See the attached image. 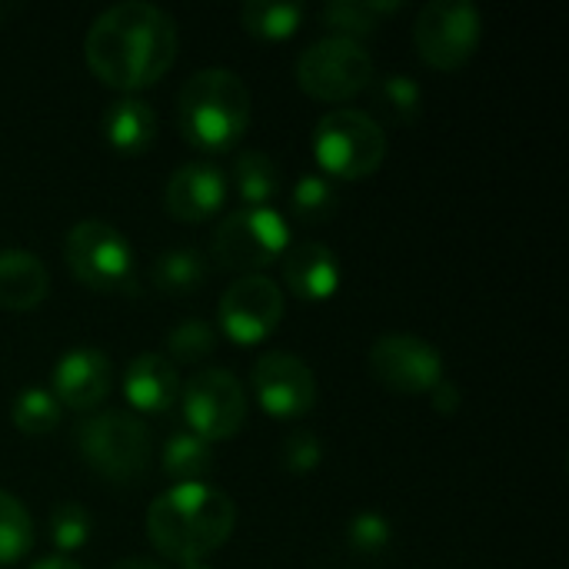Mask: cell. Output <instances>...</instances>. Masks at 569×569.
Masks as SVG:
<instances>
[{
  "label": "cell",
  "instance_id": "cell-1",
  "mask_svg": "<svg viewBox=\"0 0 569 569\" xmlns=\"http://www.w3.org/2000/svg\"><path fill=\"white\" fill-rule=\"evenodd\" d=\"M173 17L143 0H127L103 10L83 37V60L90 73L123 93L160 83L163 73L173 67Z\"/></svg>",
  "mask_w": 569,
  "mask_h": 569
},
{
  "label": "cell",
  "instance_id": "cell-2",
  "mask_svg": "<svg viewBox=\"0 0 569 569\" xmlns=\"http://www.w3.org/2000/svg\"><path fill=\"white\" fill-rule=\"evenodd\" d=\"M237 527L233 500L210 483H177L147 510V537L153 550L173 563H200L220 550Z\"/></svg>",
  "mask_w": 569,
  "mask_h": 569
},
{
  "label": "cell",
  "instance_id": "cell-3",
  "mask_svg": "<svg viewBox=\"0 0 569 569\" xmlns=\"http://www.w3.org/2000/svg\"><path fill=\"white\" fill-rule=\"evenodd\" d=\"M250 107V90L233 70L207 67L197 70L177 93V130L190 147L223 153L243 140Z\"/></svg>",
  "mask_w": 569,
  "mask_h": 569
},
{
  "label": "cell",
  "instance_id": "cell-4",
  "mask_svg": "<svg viewBox=\"0 0 569 569\" xmlns=\"http://www.w3.org/2000/svg\"><path fill=\"white\" fill-rule=\"evenodd\" d=\"M80 460L107 483H133L150 470L153 443L147 427L123 410H107L77 427Z\"/></svg>",
  "mask_w": 569,
  "mask_h": 569
},
{
  "label": "cell",
  "instance_id": "cell-5",
  "mask_svg": "<svg viewBox=\"0 0 569 569\" xmlns=\"http://www.w3.org/2000/svg\"><path fill=\"white\" fill-rule=\"evenodd\" d=\"M387 133L363 110H330L313 130V157L337 180L373 177L387 160Z\"/></svg>",
  "mask_w": 569,
  "mask_h": 569
},
{
  "label": "cell",
  "instance_id": "cell-6",
  "mask_svg": "<svg viewBox=\"0 0 569 569\" xmlns=\"http://www.w3.org/2000/svg\"><path fill=\"white\" fill-rule=\"evenodd\" d=\"M63 263L73 280L93 293L133 290V247L110 223L80 220L63 240Z\"/></svg>",
  "mask_w": 569,
  "mask_h": 569
},
{
  "label": "cell",
  "instance_id": "cell-7",
  "mask_svg": "<svg viewBox=\"0 0 569 569\" xmlns=\"http://www.w3.org/2000/svg\"><path fill=\"white\" fill-rule=\"evenodd\" d=\"M297 83L313 100L347 103L373 83V57L360 40H317L297 60Z\"/></svg>",
  "mask_w": 569,
  "mask_h": 569
},
{
  "label": "cell",
  "instance_id": "cell-8",
  "mask_svg": "<svg viewBox=\"0 0 569 569\" xmlns=\"http://www.w3.org/2000/svg\"><path fill=\"white\" fill-rule=\"evenodd\" d=\"M290 247L287 220L270 207H243L213 233V260L230 273H257Z\"/></svg>",
  "mask_w": 569,
  "mask_h": 569
},
{
  "label": "cell",
  "instance_id": "cell-9",
  "mask_svg": "<svg viewBox=\"0 0 569 569\" xmlns=\"http://www.w3.org/2000/svg\"><path fill=\"white\" fill-rule=\"evenodd\" d=\"M483 37L480 10L467 0H433L417 13L413 43L427 67L433 70H460L470 63Z\"/></svg>",
  "mask_w": 569,
  "mask_h": 569
},
{
  "label": "cell",
  "instance_id": "cell-10",
  "mask_svg": "<svg viewBox=\"0 0 569 569\" xmlns=\"http://www.w3.org/2000/svg\"><path fill=\"white\" fill-rule=\"evenodd\" d=\"M183 420L203 443L233 440L247 420V393L230 370H200L180 390Z\"/></svg>",
  "mask_w": 569,
  "mask_h": 569
},
{
  "label": "cell",
  "instance_id": "cell-11",
  "mask_svg": "<svg viewBox=\"0 0 569 569\" xmlns=\"http://www.w3.org/2000/svg\"><path fill=\"white\" fill-rule=\"evenodd\" d=\"M283 310H287L283 290L270 277L250 273L227 287V293L220 297L217 317H220V330L230 343L257 347L277 333Z\"/></svg>",
  "mask_w": 569,
  "mask_h": 569
},
{
  "label": "cell",
  "instance_id": "cell-12",
  "mask_svg": "<svg viewBox=\"0 0 569 569\" xmlns=\"http://www.w3.org/2000/svg\"><path fill=\"white\" fill-rule=\"evenodd\" d=\"M370 373L390 393L420 397L443 380V357L413 333H387L370 347Z\"/></svg>",
  "mask_w": 569,
  "mask_h": 569
},
{
  "label": "cell",
  "instance_id": "cell-13",
  "mask_svg": "<svg viewBox=\"0 0 569 569\" xmlns=\"http://www.w3.org/2000/svg\"><path fill=\"white\" fill-rule=\"evenodd\" d=\"M253 393L270 417L300 420L317 407V377L300 357L270 350L253 363Z\"/></svg>",
  "mask_w": 569,
  "mask_h": 569
},
{
  "label": "cell",
  "instance_id": "cell-14",
  "mask_svg": "<svg viewBox=\"0 0 569 569\" xmlns=\"http://www.w3.org/2000/svg\"><path fill=\"white\" fill-rule=\"evenodd\" d=\"M113 390V367L97 347H73L53 367V400L60 410H97Z\"/></svg>",
  "mask_w": 569,
  "mask_h": 569
},
{
  "label": "cell",
  "instance_id": "cell-15",
  "mask_svg": "<svg viewBox=\"0 0 569 569\" xmlns=\"http://www.w3.org/2000/svg\"><path fill=\"white\" fill-rule=\"evenodd\" d=\"M227 203V173L213 160H190L167 180L163 207L180 223H203Z\"/></svg>",
  "mask_w": 569,
  "mask_h": 569
},
{
  "label": "cell",
  "instance_id": "cell-16",
  "mask_svg": "<svg viewBox=\"0 0 569 569\" xmlns=\"http://www.w3.org/2000/svg\"><path fill=\"white\" fill-rule=\"evenodd\" d=\"M123 397L140 413H170L180 400L177 367L163 353H140L123 373Z\"/></svg>",
  "mask_w": 569,
  "mask_h": 569
},
{
  "label": "cell",
  "instance_id": "cell-17",
  "mask_svg": "<svg viewBox=\"0 0 569 569\" xmlns=\"http://www.w3.org/2000/svg\"><path fill=\"white\" fill-rule=\"evenodd\" d=\"M283 280L300 300H330L340 287V260L323 243H293L283 250Z\"/></svg>",
  "mask_w": 569,
  "mask_h": 569
},
{
  "label": "cell",
  "instance_id": "cell-18",
  "mask_svg": "<svg viewBox=\"0 0 569 569\" xmlns=\"http://www.w3.org/2000/svg\"><path fill=\"white\" fill-rule=\"evenodd\" d=\"M50 293V273L40 257L27 250L0 253V307L10 313L37 310Z\"/></svg>",
  "mask_w": 569,
  "mask_h": 569
},
{
  "label": "cell",
  "instance_id": "cell-19",
  "mask_svg": "<svg viewBox=\"0 0 569 569\" xmlns=\"http://www.w3.org/2000/svg\"><path fill=\"white\" fill-rule=\"evenodd\" d=\"M103 140L110 143V150L123 153V157H137L147 153L157 140V113L150 103L137 100V97H123L113 100L103 113Z\"/></svg>",
  "mask_w": 569,
  "mask_h": 569
},
{
  "label": "cell",
  "instance_id": "cell-20",
  "mask_svg": "<svg viewBox=\"0 0 569 569\" xmlns=\"http://www.w3.org/2000/svg\"><path fill=\"white\" fill-rule=\"evenodd\" d=\"M397 10H400L397 0H333L320 10V20L340 37L357 40V37L373 33L380 20H387Z\"/></svg>",
  "mask_w": 569,
  "mask_h": 569
},
{
  "label": "cell",
  "instance_id": "cell-21",
  "mask_svg": "<svg viewBox=\"0 0 569 569\" xmlns=\"http://www.w3.org/2000/svg\"><path fill=\"white\" fill-rule=\"evenodd\" d=\"M160 467L177 483H203L213 470V450L190 430H180L163 443Z\"/></svg>",
  "mask_w": 569,
  "mask_h": 569
},
{
  "label": "cell",
  "instance_id": "cell-22",
  "mask_svg": "<svg viewBox=\"0 0 569 569\" xmlns=\"http://www.w3.org/2000/svg\"><path fill=\"white\" fill-rule=\"evenodd\" d=\"M307 10L300 3H277V0H247L240 7V23L257 40H287L300 30Z\"/></svg>",
  "mask_w": 569,
  "mask_h": 569
},
{
  "label": "cell",
  "instance_id": "cell-23",
  "mask_svg": "<svg viewBox=\"0 0 569 569\" xmlns=\"http://www.w3.org/2000/svg\"><path fill=\"white\" fill-rule=\"evenodd\" d=\"M150 277H153V287L160 293H167V297H187L197 287H203L207 263L193 250H167V253L157 257Z\"/></svg>",
  "mask_w": 569,
  "mask_h": 569
},
{
  "label": "cell",
  "instance_id": "cell-24",
  "mask_svg": "<svg viewBox=\"0 0 569 569\" xmlns=\"http://www.w3.org/2000/svg\"><path fill=\"white\" fill-rule=\"evenodd\" d=\"M233 183L250 207H267L280 193V170L263 150H247L233 163Z\"/></svg>",
  "mask_w": 569,
  "mask_h": 569
},
{
  "label": "cell",
  "instance_id": "cell-25",
  "mask_svg": "<svg viewBox=\"0 0 569 569\" xmlns=\"http://www.w3.org/2000/svg\"><path fill=\"white\" fill-rule=\"evenodd\" d=\"M33 550V520L27 507L0 490V567L20 563Z\"/></svg>",
  "mask_w": 569,
  "mask_h": 569
},
{
  "label": "cell",
  "instance_id": "cell-26",
  "mask_svg": "<svg viewBox=\"0 0 569 569\" xmlns=\"http://www.w3.org/2000/svg\"><path fill=\"white\" fill-rule=\"evenodd\" d=\"M60 413L63 410L53 400V393L40 390V387L23 390L10 407V420L23 437H50L60 427Z\"/></svg>",
  "mask_w": 569,
  "mask_h": 569
},
{
  "label": "cell",
  "instance_id": "cell-27",
  "mask_svg": "<svg viewBox=\"0 0 569 569\" xmlns=\"http://www.w3.org/2000/svg\"><path fill=\"white\" fill-rule=\"evenodd\" d=\"M290 203H293V217H297L300 223L317 227V223L333 220V213H337V207H340V197H337V187H333L327 177L310 173V177H300V180H297Z\"/></svg>",
  "mask_w": 569,
  "mask_h": 569
},
{
  "label": "cell",
  "instance_id": "cell-28",
  "mask_svg": "<svg viewBox=\"0 0 569 569\" xmlns=\"http://www.w3.org/2000/svg\"><path fill=\"white\" fill-rule=\"evenodd\" d=\"M373 100L377 107L397 120V123H410L420 117V107H423V90L413 77L407 73H387L383 80H377L373 87Z\"/></svg>",
  "mask_w": 569,
  "mask_h": 569
},
{
  "label": "cell",
  "instance_id": "cell-29",
  "mask_svg": "<svg viewBox=\"0 0 569 569\" xmlns=\"http://www.w3.org/2000/svg\"><path fill=\"white\" fill-rule=\"evenodd\" d=\"M217 350V333L207 320H183L167 333V360L177 363H200Z\"/></svg>",
  "mask_w": 569,
  "mask_h": 569
},
{
  "label": "cell",
  "instance_id": "cell-30",
  "mask_svg": "<svg viewBox=\"0 0 569 569\" xmlns=\"http://www.w3.org/2000/svg\"><path fill=\"white\" fill-rule=\"evenodd\" d=\"M90 530H93V520L80 503L67 500V503L53 507V513H50V540H53V547L60 553L83 550L87 540H90Z\"/></svg>",
  "mask_w": 569,
  "mask_h": 569
},
{
  "label": "cell",
  "instance_id": "cell-31",
  "mask_svg": "<svg viewBox=\"0 0 569 569\" xmlns=\"http://www.w3.org/2000/svg\"><path fill=\"white\" fill-rule=\"evenodd\" d=\"M393 533H390V520L380 513H357L347 527V543L350 550L363 553V557H380L390 547Z\"/></svg>",
  "mask_w": 569,
  "mask_h": 569
},
{
  "label": "cell",
  "instance_id": "cell-32",
  "mask_svg": "<svg viewBox=\"0 0 569 569\" xmlns=\"http://www.w3.org/2000/svg\"><path fill=\"white\" fill-rule=\"evenodd\" d=\"M323 460V447L310 430H293L280 447V467L293 477L313 473Z\"/></svg>",
  "mask_w": 569,
  "mask_h": 569
},
{
  "label": "cell",
  "instance_id": "cell-33",
  "mask_svg": "<svg viewBox=\"0 0 569 569\" xmlns=\"http://www.w3.org/2000/svg\"><path fill=\"white\" fill-rule=\"evenodd\" d=\"M430 397H433V410L443 413V417H453V413L463 407V393H460V387L450 383V380H440V383L430 390Z\"/></svg>",
  "mask_w": 569,
  "mask_h": 569
},
{
  "label": "cell",
  "instance_id": "cell-34",
  "mask_svg": "<svg viewBox=\"0 0 569 569\" xmlns=\"http://www.w3.org/2000/svg\"><path fill=\"white\" fill-rule=\"evenodd\" d=\"M27 569H83L77 560H67V557H40L33 560Z\"/></svg>",
  "mask_w": 569,
  "mask_h": 569
},
{
  "label": "cell",
  "instance_id": "cell-35",
  "mask_svg": "<svg viewBox=\"0 0 569 569\" xmlns=\"http://www.w3.org/2000/svg\"><path fill=\"white\" fill-rule=\"evenodd\" d=\"M113 569H167L160 567L157 560H143V557H127V560H120Z\"/></svg>",
  "mask_w": 569,
  "mask_h": 569
},
{
  "label": "cell",
  "instance_id": "cell-36",
  "mask_svg": "<svg viewBox=\"0 0 569 569\" xmlns=\"http://www.w3.org/2000/svg\"><path fill=\"white\" fill-rule=\"evenodd\" d=\"M180 569H210V567H207V563H183Z\"/></svg>",
  "mask_w": 569,
  "mask_h": 569
},
{
  "label": "cell",
  "instance_id": "cell-37",
  "mask_svg": "<svg viewBox=\"0 0 569 569\" xmlns=\"http://www.w3.org/2000/svg\"><path fill=\"white\" fill-rule=\"evenodd\" d=\"M10 13H13V10H10V7H3V3H0V20H3V17H10Z\"/></svg>",
  "mask_w": 569,
  "mask_h": 569
}]
</instances>
